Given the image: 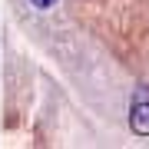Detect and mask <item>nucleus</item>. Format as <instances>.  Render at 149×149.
I'll use <instances>...</instances> for the list:
<instances>
[{
  "label": "nucleus",
  "instance_id": "obj_1",
  "mask_svg": "<svg viewBox=\"0 0 149 149\" xmlns=\"http://www.w3.org/2000/svg\"><path fill=\"white\" fill-rule=\"evenodd\" d=\"M129 126L136 136H149V86H139L129 103Z\"/></svg>",
  "mask_w": 149,
  "mask_h": 149
},
{
  "label": "nucleus",
  "instance_id": "obj_2",
  "mask_svg": "<svg viewBox=\"0 0 149 149\" xmlns=\"http://www.w3.org/2000/svg\"><path fill=\"white\" fill-rule=\"evenodd\" d=\"M27 3L33 7V10H53V7L60 3V0H27Z\"/></svg>",
  "mask_w": 149,
  "mask_h": 149
}]
</instances>
